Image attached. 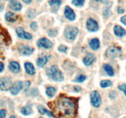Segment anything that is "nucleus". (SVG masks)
<instances>
[{
  "mask_svg": "<svg viewBox=\"0 0 126 118\" xmlns=\"http://www.w3.org/2000/svg\"><path fill=\"white\" fill-rule=\"evenodd\" d=\"M48 106L54 118H75L77 112V100L60 95L57 100L50 102Z\"/></svg>",
  "mask_w": 126,
  "mask_h": 118,
  "instance_id": "obj_1",
  "label": "nucleus"
},
{
  "mask_svg": "<svg viewBox=\"0 0 126 118\" xmlns=\"http://www.w3.org/2000/svg\"><path fill=\"white\" fill-rule=\"evenodd\" d=\"M47 74L51 79L55 81H62L63 76L57 65H53L47 70Z\"/></svg>",
  "mask_w": 126,
  "mask_h": 118,
  "instance_id": "obj_2",
  "label": "nucleus"
},
{
  "mask_svg": "<svg viewBox=\"0 0 126 118\" xmlns=\"http://www.w3.org/2000/svg\"><path fill=\"white\" fill-rule=\"evenodd\" d=\"M122 50L120 47L116 46H110L107 49L106 55L109 59H115L121 55Z\"/></svg>",
  "mask_w": 126,
  "mask_h": 118,
  "instance_id": "obj_3",
  "label": "nucleus"
},
{
  "mask_svg": "<svg viewBox=\"0 0 126 118\" xmlns=\"http://www.w3.org/2000/svg\"><path fill=\"white\" fill-rule=\"evenodd\" d=\"M79 30L76 27L68 26L66 27L64 31V35L66 39L74 40L78 34Z\"/></svg>",
  "mask_w": 126,
  "mask_h": 118,
  "instance_id": "obj_4",
  "label": "nucleus"
},
{
  "mask_svg": "<svg viewBox=\"0 0 126 118\" xmlns=\"http://www.w3.org/2000/svg\"><path fill=\"white\" fill-rule=\"evenodd\" d=\"M91 100L94 106L98 108L100 106L102 102L100 95L97 91L94 90L91 93Z\"/></svg>",
  "mask_w": 126,
  "mask_h": 118,
  "instance_id": "obj_5",
  "label": "nucleus"
},
{
  "mask_svg": "<svg viewBox=\"0 0 126 118\" xmlns=\"http://www.w3.org/2000/svg\"><path fill=\"white\" fill-rule=\"evenodd\" d=\"M12 82L9 77H3L0 79V88L2 90H8L12 87Z\"/></svg>",
  "mask_w": 126,
  "mask_h": 118,
  "instance_id": "obj_6",
  "label": "nucleus"
},
{
  "mask_svg": "<svg viewBox=\"0 0 126 118\" xmlns=\"http://www.w3.org/2000/svg\"><path fill=\"white\" fill-rule=\"evenodd\" d=\"M23 88V83L20 81H17L12 84L10 91L12 95H17Z\"/></svg>",
  "mask_w": 126,
  "mask_h": 118,
  "instance_id": "obj_7",
  "label": "nucleus"
},
{
  "mask_svg": "<svg viewBox=\"0 0 126 118\" xmlns=\"http://www.w3.org/2000/svg\"><path fill=\"white\" fill-rule=\"evenodd\" d=\"M38 46L39 47H43L45 49H49L52 46V43L50 41L46 38H41L37 42Z\"/></svg>",
  "mask_w": 126,
  "mask_h": 118,
  "instance_id": "obj_8",
  "label": "nucleus"
},
{
  "mask_svg": "<svg viewBox=\"0 0 126 118\" xmlns=\"http://www.w3.org/2000/svg\"><path fill=\"white\" fill-rule=\"evenodd\" d=\"M87 28L90 31H97L98 30V23L95 20L92 19V18H89L87 22Z\"/></svg>",
  "mask_w": 126,
  "mask_h": 118,
  "instance_id": "obj_9",
  "label": "nucleus"
},
{
  "mask_svg": "<svg viewBox=\"0 0 126 118\" xmlns=\"http://www.w3.org/2000/svg\"><path fill=\"white\" fill-rule=\"evenodd\" d=\"M16 33L18 37L20 38H24L27 39H31L32 38V36L30 33H27L24 31V30L22 27H18L16 29Z\"/></svg>",
  "mask_w": 126,
  "mask_h": 118,
  "instance_id": "obj_10",
  "label": "nucleus"
},
{
  "mask_svg": "<svg viewBox=\"0 0 126 118\" xmlns=\"http://www.w3.org/2000/svg\"><path fill=\"white\" fill-rule=\"evenodd\" d=\"M65 15L70 20L72 21L75 19V14L73 10L69 6H66L65 8Z\"/></svg>",
  "mask_w": 126,
  "mask_h": 118,
  "instance_id": "obj_11",
  "label": "nucleus"
},
{
  "mask_svg": "<svg viewBox=\"0 0 126 118\" xmlns=\"http://www.w3.org/2000/svg\"><path fill=\"white\" fill-rule=\"evenodd\" d=\"M95 59V55H94L92 53H89L86 55V56L83 59V62L87 66H89L91 65L92 63L94 62V61Z\"/></svg>",
  "mask_w": 126,
  "mask_h": 118,
  "instance_id": "obj_12",
  "label": "nucleus"
},
{
  "mask_svg": "<svg viewBox=\"0 0 126 118\" xmlns=\"http://www.w3.org/2000/svg\"><path fill=\"white\" fill-rule=\"evenodd\" d=\"M49 4H50L53 11L55 12L57 11L59 7L61 5L62 0H51V1H49Z\"/></svg>",
  "mask_w": 126,
  "mask_h": 118,
  "instance_id": "obj_13",
  "label": "nucleus"
},
{
  "mask_svg": "<svg viewBox=\"0 0 126 118\" xmlns=\"http://www.w3.org/2000/svg\"><path fill=\"white\" fill-rule=\"evenodd\" d=\"M5 18L6 20L9 22H14L18 18V16L16 14L13 13L11 12H8L5 15Z\"/></svg>",
  "mask_w": 126,
  "mask_h": 118,
  "instance_id": "obj_14",
  "label": "nucleus"
},
{
  "mask_svg": "<svg viewBox=\"0 0 126 118\" xmlns=\"http://www.w3.org/2000/svg\"><path fill=\"white\" fill-rule=\"evenodd\" d=\"M25 71L28 74L33 75L35 73V69H34V66L32 63L26 62L25 63Z\"/></svg>",
  "mask_w": 126,
  "mask_h": 118,
  "instance_id": "obj_15",
  "label": "nucleus"
},
{
  "mask_svg": "<svg viewBox=\"0 0 126 118\" xmlns=\"http://www.w3.org/2000/svg\"><path fill=\"white\" fill-rule=\"evenodd\" d=\"M9 7V8L13 10V11H18L21 10V9H22V5L18 1H12L10 2Z\"/></svg>",
  "mask_w": 126,
  "mask_h": 118,
  "instance_id": "obj_16",
  "label": "nucleus"
},
{
  "mask_svg": "<svg viewBox=\"0 0 126 118\" xmlns=\"http://www.w3.org/2000/svg\"><path fill=\"white\" fill-rule=\"evenodd\" d=\"M9 68L10 70L11 71H12L13 73H18L20 71V69L19 64L15 61H12L10 63L9 65Z\"/></svg>",
  "mask_w": 126,
  "mask_h": 118,
  "instance_id": "obj_17",
  "label": "nucleus"
},
{
  "mask_svg": "<svg viewBox=\"0 0 126 118\" xmlns=\"http://www.w3.org/2000/svg\"><path fill=\"white\" fill-rule=\"evenodd\" d=\"M114 31L116 35H117L118 36L122 37L123 36H124L126 34V32L125 30L121 27V26L119 25H116L114 28Z\"/></svg>",
  "mask_w": 126,
  "mask_h": 118,
  "instance_id": "obj_18",
  "label": "nucleus"
},
{
  "mask_svg": "<svg viewBox=\"0 0 126 118\" xmlns=\"http://www.w3.org/2000/svg\"><path fill=\"white\" fill-rule=\"evenodd\" d=\"M20 52L22 53V54L25 55H28L32 54L34 51V49L33 48L30 47L28 46H22V47L20 48Z\"/></svg>",
  "mask_w": 126,
  "mask_h": 118,
  "instance_id": "obj_19",
  "label": "nucleus"
},
{
  "mask_svg": "<svg viewBox=\"0 0 126 118\" xmlns=\"http://www.w3.org/2000/svg\"><path fill=\"white\" fill-rule=\"evenodd\" d=\"M89 45L92 48L93 50H97L100 47V41L99 39L97 38H94L92 39V40L90 41Z\"/></svg>",
  "mask_w": 126,
  "mask_h": 118,
  "instance_id": "obj_20",
  "label": "nucleus"
},
{
  "mask_svg": "<svg viewBox=\"0 0 126 118\" xmlns=\"http://www.w3.org/2000/svg\"><path fill=\"white\" fill-rule=\"evenodd\" d=\"M103 69H104V70L106 71V73H107L108 76H114V70H113V67L110 64H105L103 65Z\"/></svg>",
  "mask_w": 126,
  "mask_h": 118,
  "instance_id": "obj_21",
  "label": "nucleus"
},
{
  "mask_svg": "<svg viewBox=\"0 0 126 118\" xmlns=\"http://www.w3.org/2000/svg\"><path fill=\"white\" fill-rule=\"evenodd\" d=\"M38 111H39L41 114H46L47 115L49 116L54 117V116H53L52 112H50V111H49L48 110H47V109H46L44 106H41V105L38 106Z\"/></svg>",
  "mask_w": 126,
  "mask_h": 118,
  "instance_id": "obj_22",
  "label": "nucleus"
},
{
  "mask_svg": "<svg viewBox=\"0 0 126 118\" xmlns=\"http://www.w3.org/2000/svg\"><path fill=\"white\" fill-rule=\"evenodd\" d=\"M21 113L23 114V115H29V114H31L32 113V107H31L30 105L28 104L26 106H24L23 108H22L21 109Z\"/></svg>",
  "mask_w": 126,
  "mask_h": 118,
  "instance_id": "obj_23",
  "label": "nucleus"
},
{
  "mask_svg": "<svg viewBox=\"0 0 126 118\" xmlns=\"http://www.w3.org/2000/svg\"><path fill=\"white\" fill-rule=\"evenodd\" d=\"M47 57H42L38 59V61H37V65L39 67H43L44 65L46 64V63L47 62Z\"/></svg>",
  "mask_w": 126,
  "mask_h": 118,
  "instance_id": "obj_24",
  "label": "nucleus"
},
{
  "mask_svg": "<svg viewBox=\"0 0 126 118\" xmlns=\"http://www.w3.org/2000/svg\"><path fill=\"white\" fill-rule=\"evenodd\" d=\"M56 89L54 87H49L46 90V94L47 95L50 97H53L55 94L56 93Z\"/></svg>",
  "mask_w": 126,
  "mask_h": 118,
  "instance_id": "obj_25",
  "label": "nucleus"
},
{
  "mask_svg": "<svg viewBox=\"0 0 126 118\" xmlns=\"http://www.w3.org/2000/svg\"><path fill=\"white\" fill-rule=\"evenodd\" d=\"M5 43H6V39L4 36L0 33V54H2V51L4 49Z\"/></svg>",
  "mask_w": 126,
  "mask_h": 118,
  "instance_id": "obj_26",
  "label": "nucleus"
},
{
  "mask_svg": "<svg viewBox=\"0 0 126 118\" xmlns=\"http://www.w3.org/2000/svg\"><path fill=\"white\" fill-rule=\"evenodd\" d=\"M112 82L110 80H103L100 82V86L102 88H106V87H110L112 86Z\"/></svg>",
  "mask_w": 126,
  "mask_h": 118,
  "instance_id": "obj_27",
  "label": "nucleus"
},
{
  "mask_svg": "<svg viewBox=\"0 0 126 118\" xmlns=\"http://www.w3.org/2000/svg\"><path fill=\"white\" fill-rule=\"evenodd\" d=\"M86 79V76L84 74H80L75 78L74 81L76 82H82Z\"/></svg>",
  "mask_w": 126,
  "mask_h": 118,
  "instance_id": "obj_28",
  "label": "nucleus"
},
{
  "mask_svg": "<svg viewBox=\"0 0 126 118\" xmlns=\"http://www.w3.org/2000/svg\"><path fill=\"white\" fill-rule=\"evenodd\" d=\"M84 3V0H73L72 4L75 6H82Z\"/></svg>",
  "mask_w": 126,
  "mask_h": 118,
  "instance_id": "obj_29",
  "label": "nucleus"
},
{
  "mask_svg": "<svg viewBox=\"0 0 126 118\" xmlns=\"http://www.w3.org/2000/svg\"><path fill=\"white\" fill-rule=\"evenodd\" d=\"M27 17L29 18H33L34 17H35L36 12L33 9H28L27 12Z\"/></svg>",
  "mask_w": 126,
  "mask_h": 118,
  "instance_id": "obj_30",
  "label": "nucleus"
},
{
  "mask_svg": "<svg viewBox=\"0 0 126 118\" xmlns=\"http://www.w3.org/2000/svg\"><path fill=\"white\" fill-rule=\"evenodd\" d=\"M58 49H59V51L61 52H66V51L67 50L68 48H67V47H66L65 45H61L59 46V47L58 48Z\"/></svg>",
  "mask_w": 126,
  "mask_h": 118,
  "instance_id": "obj_31",
  "label": "nucleus"
},
{
  "mask_svg": "<svg viewBox=\"0 0 126 118\" xmlns=\"http://www.w3.org/2000/svg\"><path fill=\"white\" fill-rule=\"evenodd\" d=\"M57 34V31L55 30H50L49 31V35L50 37H55Z\"/></svg>",
  "mask_w": 126,
  "mask_h": 118,
  "instance_id": "obj_32",
  "label": "nucleus"
},
{
  "mask_svg": "<svg viewBox=\"0 0 126 118\" xmlns=\"http://www.w3.org/2000/svg\"><path fill=\"white\" fill-rule=\"evenodd\" d=\"M118 88H119L120 90L123 91L126 96V84H122V85H120V86H119Z\"/></svg>",
  "mask_w": 126,
  "mask_h": 118,
  "instance_id": "obj_33",
  "label": "nucleus"
},
{
  "mask_svg": "<svg viewBox=\"0 0 126 118\" xmlns=\"http://www.w3.org/2000/svg\"><path fill=\"white\" fill-rule=\"evenodd\" d=\"M6 114V111L5 109H0V118H4Z\"/></svg>",
  "mask_w": 126,
  "mask_h": 118,
  "instance_id": "obj_34",
  "label": "nucleus"
},
{
  "mask_svg": "<svg viewBox=\"0 0 126 118\" xmlns=\"http://www.w3.org/2000/svg\"><path fill=\"white\" fill-rule=\"evenodd\" d=\"M30 27L32 28V29L34 30H36L38 28V25H37V23L35 22H33L32 23H31L30 24Z\"/></svg>",
  "mask_w": 126,
  "mask_h": 118,
  "instance_id": "obj_35",
  "label": "nucleus"
},
{
  "mask_svg": "<svg viewBox=\"0 0 126 118\" xmlns=\"http://www.w3.org/2000/svg\"><path fill=\"white\" fill-rule=\"evenodd\" d=\"M117 94H116V92L115 91H111L110 93V97L111 98H114L116 97Z\"/></svg>",
  "mask_w": 126,
  "mask_h": 118,
  "instance_id": "obj_36",
  "label": "nucleus"
},
{
  "mask_svg": "<svg viewBox=\"0 0 126 118\" xmlns=\"http://www.w3.org/2000/svg\"><path fill=\"white\" fill-rule=\"evenodd\" d=\"M81 90H82V88H81V87H79V86H74V90H75V92H80Z\"/></svg>",
  "mask_w": 126,
  "mask_h": 118,
  "instance_id": "obj_37",
  "label": "nucleus"
},
{
  "mask_svg": "<svg viewBox=\"0 0 126 118\" xmlns=\"http://www.w3.org/2000/svg\"><path fill=\"white\" fill-rule=\"evenodd\" d=\"M121 22L123 23V24H124L125 25H126V15L123 16V17H121Z\"/></svg>",
  "mask_w": 126,
  "mask_h": 118,
  "instance_id": "obj_38",
  "label": "nucleus"
},
{
  "mask_svg": "<svg viewBox=\"0 0 126 118\" xmlns=\"http://www.w3.org/2000/svg\"><path fill=\"white\" fill-rule=\"evenodd\" d=\"M118 12L119 14H123L124 12V9L122 7H119L118 8Z\"/></svg>",
  "mask_w": 126,
  "mask_h": 118,
  "instance_id": "obj_39",
  "label": "nucleus"
},
{
  "mask_svg": "<svg viewBox=\"0 0 126 118\" xmlns=\"http://www.w3.org/2000/svg\"><path fill=\"white\" fill-rule=\"evenodd\" d=\"M4 64L2 62H0V73L2 72L4 70Z\"/></svg>",
  "mask_w": 126,
  "mask_h": 118,
  "instance_id": "obj_40",
  "label": "nucleus"
},
{
  "mask_svg": "<svg viewBox=\"0 0 126 118\" xmlns=\"http://www.w3.org/2000/svg\"><path fill=\"white\" fill-rule=\"evenodd\" d=\"M23 2L26 4H29L32 2V0H23Z\"/></svg>",
  "mask_w": 126,
  "mask_h": 118,
  "instance_id": "obj_41",
  "label": "nucleus"
},
{
  "mask_svg": "<svg viewBox=\"0 0 126 118\" xmlns=\"http://www.w3.org/2000/svg\"><path fill=\"white\" fill-rule=\"evenodd\" d=\"M4 8V6L2 4H0V11H2Z\"/></svg>",
  "mask_w": 126,
  "mask_h": 118,
  "instance_id": "obj_42",
  "label": "nucleus"
},
{
  "mask_svg": "<svg viewBox=\"0 0 126 118\" xmlns=\"http://www.w3.org/2000/svg\"><path fill=\"white\" fill-rule=\"evenodd\" d=\"M10 118H16V117L15 116H11L10 117Z\"/></svg>",
  "mask_w": 126,
  "mask_h": 118,
  "instance_id": "obj_43",
  "label": "nucleus"
},
{
  "mask_svg": "<svg viewBox=\"0 0 126 118\" xmlns=\"http://www.w3.org/2000/svg\"><path fill=\"white\" fill-rule=\"evenodd\" d=\"M6 1H12V0H6Z\"/></svg>",
  "mask_w": 126,
  "mask_h": 118,
  "instance_id": "obj_44",
  "label": "nucleus"
},
{
  "mask_svg": "<svg viewBox=\"0 0 126 118\" xmlns=\"http://www.w3.org/2000/svg\"><path fill=\"white\" fill-rule=\"evenodd\" d=\"M38 1H40V0H38Z\"/></svg>",
  "mask_w": 126,
  "mask_h": 118,
  "instance_id": "obj_45",
  "label": "nucleus"
}]
</instances>
